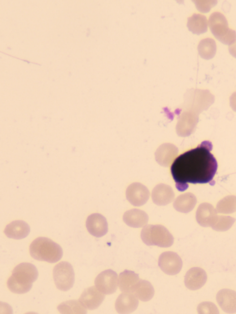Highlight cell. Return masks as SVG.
Here are the masks:
<instances>
[{
  "label": "cell",
  "mask_w": 236,
  "mask_h": 314,
  "mask_svg": "<svg viewBox=\"0 0 236 314\" xmlns=\"http://www.w3.org/2000/svg\"><path fill=\"white\" fill-rule=\"evenodd\" d=\"M212 147L210 142L204 141L174 161L171 173L178 191H185L189 183L205 184L212 180L218 165L211 153Z\"/></svg>",
  "instance_id": "obj_1"
},
{
  "label": "cell",
  "mask_w": 236,
  "mask_h": 314,
  "mask_svg": "<svg viewBox=\"0 0 236 314\" xmlns=\"http://www.w3.org/2000/svg\"><path fill=\"white\" fill-rule=\"evenodd\" d=\"M38 276V270L33 264L21 263L13 270L11 276L7 280V285L14 293H25L30 290Z\"/></svg>",
  "instance_id": "obj_2"
},
{
  "label": "cell",
  "mask_w": 236,
  "mask_h": 314,
  "mask_svg": "<svg viewBox=\"0 0 236 314\" xmlns=\"http://www.w3.org/2000/svg\"><path fill=\"white\" fill-rule=\"evenodd\" d=\"M30 255L34 259L55 263L62 257L61 247L51 239L39 237L34 240L30 246Z\"/></svg>",
  "instance_id": "obj_3"
},
{
  "label": "cell",
  "mask_w": 236,
  "mask_h": 314,
  "mask_svg": "<svg viewBox=\"0 0 236 314\" xmlns=\"http://www.w3.org/2000/svg\"><path fill=\"white\" fill-rule=\"evenodd\" d=\"M142 241L148 246L167 248L174 243V237L169 230L160 225L145 226L141 231Z\"/></svg>",
  "instance_id": "obj_4"
},
{
  "label": "cell",
  "mask_w": 236,
  "mask_h": 314,
  "mask_svg": "<svg viewBox=\"0 0 236 314\" xmlns=\"http://www.w3.org/2000/svg\"><path fill=\"white\" fill-rule=\"evenodd\" d=\"M209 29L215 36L222 43L231 45L236 40V32L229 28L225 16L219 12H214L208 19Z\"/></svg>",
  "instance_id": "obj_5"
},
{
  "label": "cell",
  "mask_w": 236,
  "mask_h": 314,
  "mask_svg": "<svg viewBox=\"0 0 236 314\" xmlns=\"http://www.w3.org/2000/svg\"><path fill=\"white\" fill-rule=\"evenodd\" d=\"M53 278L57 287L61 291H67L73 285L75 275L71 264L61 261L53 269Z\"/></svg>",
  "instance_id": "obj_6"
},
{
  "label": "cell",
  "mask_w": 236,
  "mask_h": 314,
  "mask_svg": "<svg viewBox=\"0 0 236 314\" xmlns=\"http://www.w3.org/2000/svg\"><path fill=\"white\" fill-rule=\"evenodd\" d=\"M94 284L95 286L104 294H113L117 289L118 275L111 269L104 270L96 277Z\"/></svg>",
  "instance_id": "obj_7"
},
{
  "label": "cell",
  "mask_w": 236,
  "mask_h": 314,
  "mask_svg": "<svg viewBox=\"0 0 236 314\" xmlns=\"http://www.w3.org/2000/svg\"><path fill=\"white\" fill-rule=\"evenodd\" d=\"M158 265L166 274L175 275L178 274L182 266L180 257L173 252H165L162 253L158 259Z\"/></svg>",
  "instance_id": "obj_8"
},
{
  "label": "cell",
  "mask_w": 236,
  "mask_h": 314,
  "mask_svg": "<svg viewBox=\"0 0 236 314\" xmlns=\"http://www.w3.org/2000/svg\"><path fill=\"white\" fill-rule=\"evenodd\" d=\"M149 197L148 189L139 183H134L129 185L126 190V197L133 205L140 206L145 204Z\"/></svg>",
  "instance_id": "obj_9"
},
{
  "label": "cell",
  "mask_w": 236,
  "mask_h": 314,
  "mask_svg": "<svg viewBox=\"0 0 236 314\" xmlns=\"http://www.w3.org/2000/svg\"><path fill=\"white\" fill-rule=\"evenodd\" d=\"M86 227L89 233L96 237L104 236L108 230L106 219L99 213H93L87 218Z\"/></svg>",
  "instance_id": "obj_10"
},
{
  "label": "cell",
  "mask_w": 236,
  "mask_h": 314,
  "mask_svg": "<svg viewBox=\"0 0 236 314\" xmlns=\"http://www.w3.org/2000/svg\"><path fill=\"white\" fill-rule=\"evenodd\" d=\"M105 294L95 286L85 289L79 298V301L88 310L97 308L105 298Z\"/></svg>",
  "instance_id": "obj_11"
},
{
  "label": "cell",
  "mask_w": 236,
  "mask_h": 314,
  "mask_svg": "<svg viewBox=\"0 0 236 314\" xmlns=\"http://www.w3.org/2000/svg\"><path fill=\"white\" fill-rule=\"evenodd\" d=\"M207 275L201 268L195 267L190 268L184 277V284L189 289L195 290L201 288L206 283Z\"/></svg>",
  "instance_id": "obj_12"
},
{
  "label": "cell",
  "mask_w": 236,
  "mask_h": 314,
  "mask_svg": "<svg viewBox=\"0 0 236 314\" xmlns=\"http://www.w3.org/2000/svg\"><path fill=\"white\" fill-rule=\"evenodd\" d=\"M217 216L216 209L211 204L204 202L200 204L197 209L196 219L198 223L202 227H211Z\"/></svg>",
  "instance_id": "obj_13"
},
{
  "label": "cell",
  "mask_w": 236,
  "mask_h": 314,
  "mask_svg": "<svg viewBox=\"0 0 236 314\" xmlns=\"http://www.w3.org/2000/svg\"><path fill=\"white\" fill-rule=\"evenodd\" d=\"M138 304V298L134 292H123L117 299L115 308L118 313H130L137 309Z\"/></svg>",
  "instance_id": "obj_14"
},
{
  "label": "cell",
  "mask_w": 236,
  "mask_h": 314,
  "mask_svg": "<svg viewBox=\"0 0 236 314\" xmlns=\"http://www.w3.org/2000/svg\"><path fill=\"white\" fill-rule=\"evenodd\" d=\"M216 301L221 308L227 313L236 312V292L230 289H222L216 294Z\"/></svg>",
  "instance_id": "obj_15"
},
{
  "label": "cell",
  "mask_w": 236,
  "mask_h": 314,
  "mask_svg": "<svg viewBox=\"0 0 236 314\" xmlns=\"http://www.w3.org/2000/svg\"><path fill=\"white\" fill-rule=\"evenodd\" d=\"M175 194L172 188L166 184H160L156 186L151 193L153 202L157 205H166L172 201Z\"/></svg>",
  "instance_id": "obj_16"
},
{
  "label": "cell",
  "mask_w": 236,
  "mask_h": 314,
  "mask_svg": "<svg viewBox=\"0 0 236 314\" xmlns=\"http://www.w3.org/2000/svg\"><path fill=\"white\" fill-rule=\"evenodd\" d=\"M30 232L29 225L22 220L14 221L8 224L4 230L7 237L15 239L26 237Z\"/></svg>",
  "instance_id": "obj_17"
},
{
  "label": "cell",
  "mask_w": 236,
  "mask_h": 314,
  "mask_svg": "<svg viewBox=\"0 0 236 314\" xmlns=\"http://www.w3.org/2000/svg\"><path fill=\"white\" fill-rule=\"evenodd\" d=\"M124 222L132 228L145 227L148 222V216L144 211L139 209H132L126 211L123 216Z\"/></svg>",
  "instance_id": "obj_18"
},
{
  "label": "cell",
  "mask_w": 236,
  "mask_h": 314,
  "mask_svg": "<svg viewBox=\"0 0 236 314\" xmlns=\"http://www.w3.org/2000/svg\"><path fill=\"white\" fill-rule=\"evenodd\" d=\"M140 280L138 274L133 271L125 270L119 274L118 285L122 292H134L135 287Z\"/></svg>",
  "instance_id": "obj_19"
},
{
  "label": "cell",
  "mask_w": 236,
  "mask_h": 314,
  "mask_svg": "<svg viewBox=\"0 0 236 314\" xmlns=\"http://www.w3.org/2000/svg\"><path fill=\"white\" fill-rule=\"evenodd\" d=\"M197 203L195 195L186 193L179 195L174 201V208L178 212L187 213L193 210Z\"/></svg>",
  "instance_id": "obj_20"
},
{
  "label": "cell",
  "mask_w": 236,
  "mask_h": 314,
  "mask_svg": "<svg viewBox=\"0 0 236 314\" xmlns=\"http://www.w3.org/2000/svg\"><path fill=\"white\" fill-rule=\"evenodd\" d=\"M207 20L202 14L194 13L187 19V26L192 32L200 34L207 30Z\"/></svg>",
  "instance_id": "obj_21"
},
{
  "label": "cell",
  "mask_w": 236,
  "mask_h": 314,
  "mask_svg": "<svg viewBox=\"0 0 236 314\" xmlns=\"http://www.w3.org/2000/svg\"><path fill=\"white\" fill-rule=\"evenodd\" d=\"M134 293L140 300L146 302L153 297L154 289L149 282L140 280L135 287Z\"/></svg>",
  "instance_id": "obj_22"
},
{
  "label": "cell",
  "mask_w": 236,
  "mask_h": 314,
  "mask_svg": "<svg viewBox=\"0 0 236 314\" xmlns=\"http://www.w3.org/2000/svg\"><path fill=\"white\" fill-rule=\"evenodd\" d=\"M216 44L214 39L206 38L201 40L198 45L200 56L206 59L213 58L216 52Z\"/></svg>",
  "instance_id": "obj_23"
},
{
  "label": "cell",
  "mask_w": 236,
  "mask_h": 314,
  "mask_svg": "<svg viewBox=\"0 0 236 314\" xmlns=\"http://www.w3.org/2000/svg\"><path fill=\"white\" fill-rule=\"evenodd\" d=\"M61 314H86L87 308L79 300H68L60 304L57 307Z\"/></svg>",
  "instance_id": "obj_24"
},
{
  "label": "cell",
  "mask_w": 236,
  "mask_h": 314,
  "mask_svg": "<svg viewBox=\"0 0 236 314\" xmlns=\"http://www.w3.org/2000/svg\"><path fill=\"white\" fill-rule=\"evenodd\" d=\"M217 212L231 214L236 211V196H228L217 203L216 208Z\"/></svg>",
  "instance_id": "obj_25"
},
{
  "label": "cell",
  "mask_w": 236,
  "mask_h": 314,
  "mask_svg": "<svg viewBox=\"0 0 236 314\" xmlns=\"http://www.w3.org/2000/svg\"><path fill=\"white\" fill-rule=\"evenodd\" d=\"M235 219L229 216H217L214 223L211 226L212 228L218 231H224L229 229L235 222Z\"/></svg>",
  "instance_id": "obj_26"
},
{
  "label": "cell",
  "mask_w": 236,
  "mask_h": 314,
  "mask_svg": "<svg viewBox=\"0 0 236 314\" xmlns=\"http://www.w3.org/2000/svg\"><path fill=\"white\" fill-rule=\"evenodd\" d=\"M197 9L203 13H206L210 11L212 7L217 3L216 0H193Z\"/></svg>",
  "instance_id": "obj_27"
},
{
  "label": "cell",
  "mask_w": 236,
  "mask_h": 314,
  "mask_svg": "<svg viewBox=\"0 0 236 314\" xmlns=\"http://www.w3.org/2000/svg\"><path fill=\"white\" fill-rule=\"evenodd\" d=\"M199 314H218L219 311L215 305L210 302L200 303L197 308Z\"/></svg>",
  "instance_id": "obj_28"
},
{
  "label": "cell",
  "mask_w": 236,
  "mask_h": 314,
  "mask_svg": "<svg viewBox=\"0 0 236 314\" xmlns=\"http://www.w3.org/2000/svg\"><path fill=\"white\" fill-rule=\"evenodd\" d=\"M230 106L232 109L236 112V92L233 93L230 98Z\"/></svg>",
  "instance_id": "obj_29"
},
{
  "label": "cell",
  "mask_w": 236,
  "mask_h": 314,
  "mask_svg": "<svg viewBox=\"0 0 236 314\" xmlns=\"http://www.w3.org/2000/svg\"><path fill=\"white\" fill-rule=\"evenodd\" d=\"M229 51L231 55L236 58V40L229 46Z\"/></svg>",
  "instance_id": "obj_30"
}]
</instances>
